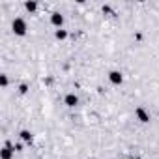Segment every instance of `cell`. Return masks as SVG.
I'll return each mask as SVG.
<instances>
[{
	"label": "cell",
	"instance_id": "8fae6325",
	"mask_svg": "<svg viewBox=\"0 0 159 159\" xmlns=\"http://www.w3.org/2000/svg\"><path fill=\"white\" fill-rule=\"evenodd\" d=\"M19 94H28V84L26 83H23V84H19Z\"/></svg>",
	"mask_w": 159,
	"mask_h": 159
},
{
	"label": "cell",
	"instance_id": "52a82bcc",
	"mask_svg": "<svg viewBox=\"0 0 159 159\" xmlns=\"http://www.w3.org/2000/svg\"><path fill=\"white\" fill-rule=\"evenodd\" d=\"M19 137H21V140H25L26 144H32V140H34V135H32L28 129H21V131H19Z\"/></svg>",
	"mask_w": 159,
	"mask_h": 159
},
{
	"label": "cell",
	"instance_id": "ba28073f",
	"mask_svg": "<svg viewBox=\"0 0 159 159\" xmlns=\"http://www.w3.org/2000/svg\"><path fill=\"white\" fill-rule=\"evenodd\" d=\"M54 38L60 39V41H64V39L67 38V30H64V28H56V30H54Z\"/></svg>",
	"mask_w": 159,
	"mask_h": 159
},
{
	"label": "cell",
	"instance_id": "3957f363",
	"mask_svg": "<svg viewBox=\"0 0 159 159\" xmlns=\"http://www.w3.org/2000/svg\"><path fill=\"white\" fill-rule=\"evenodd\" d=\"M109 81L112 83V84H116V86H120L122 83H124V75H122V71H118V69H112V71H109Z\"/></svg>",
	"mask_w": 159,
	"mask_h": 159
},
{
	"label": "cell",
	"instance_id": "6da1fadb",
	"mask_svg": "<svg viewBox=\"0 0 159 159\" xmlns=\"http://www.w3.org/2000/svg\"><path fill=\"white\" fill-rule=\"evenodd\" d=\"M11 30H13V34H15V36H25V34H26V30H28L26 21H25V19H21V17H15V19L11 21Z\"/></svg>",
	"mask_w": 159,
	"mask_h": 159
},
{
	"label": "cell",
	"instance_id": "30bf717a",
	"mask_svg": "<svg viewBox=\"0 0 159 159\" xmlns=\"http://www.w3.org/2000/svg\"><path fill=\"white\" fill-rule=\"evenodd\" d=\"M8 84H10V79H8V75H6V73H2V75H0V86L6 88Z\"/></svg>",
	"mask_w": 159,
	"mask_h": 159
},
{
	"label": "cell",
	"instance_id": "277c9868",
	"mask_svg": "<svg viewBox=\"0 0 159 159\" xmlns=\"http://www.w3.org/2000/svg\"><path fill=\"white\" fill-rule=\"evenodd\" d=\"M64 105H66V107H69V109H75V107L79 105V96H77V94H73V92L66 94V96H64Z\"/></svg>",
	"mask_w": 159,
	"mask_h": 159
},
{
	"label": "cell",
	"instance_id": "7c38bea8",
	"mask_svg": "<svg viewBox=\"0 0 159 159\" xmlns=\"http://www.w3.org/2000/svg\"><path fill=\"white\" fill-rule=\"evenodd\" d=\"M131 159H142V157H131Z\"/></svg>",
	"mask_w": 159,
	"mask_h": 159
},
{
	"label": "cell",
	"instance_id": "7a4b0ae2",
	"mask_svg": "<svg viewBox=\"0 0 159 159\" xmlns=\"http://www.w3.org/2000/svg\"><path fill=\"white\" fill-rule=\"evenodd\" d=\"M135 116H137V120L140 122V124H150V112L144 109V107H137L135 109Z\"/></svg>",
	"mask_w": 159,
	"mask_h": 159
},
{
	"label": "cell",
	"instance_id": "9c48e42d",
	"mask_svg": "<svg viewBox=\"0 0 159 159\" xmlns=\"http://www.w3.org/2000/svg\"><path fill=\"white\" fill-rule=\"evenodd\" d=\"M25 8H26L28 13H34V11H38V2H32V0H28V2H25Z\"/></svg>",
	"mask_w": 159,
	"mask_h": 159
},
{
	"label": "cell",
	"instance_id": "8992f818",
	"mask_svg": "<svg viewBox=\"0 0 159 159\" xmlns=\"http://www.w3.org/2000/svg\"><path fill=\"white\" fill-rule=\"evenodd\" d=\"M51 23H52V26L62 28V25H64V15H62L60 11H54V13L51 15Z\"/></svg>",
	"mask_w": 159,
	"mask_h": 159
},
{
	"label": "cell",
	"instance_id": "5b68a950",
	"mask_svg": "<svg viewBox=\"0 0 159 159\" xmlns=\"http://www.w3.org/2000/svg\"><path fill=\"white\" fill-rule=\"evenodd\" d=\"M15 153V148H11L10 142H6V146L2 148V152H0V159H11Z\"/></svg>",
	"mask_w": 159,
	"mask_h": 159
}]
</instances>
